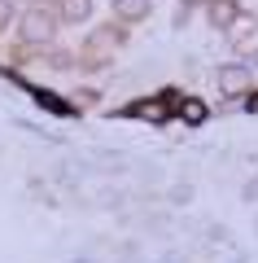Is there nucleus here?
Returning a JSON list of instances; mask_svg holds the SVG:
<instances>
[{
	"label": "nucleus",
	"instance_id": "obj_1",
	"mask_svg": "<svg viewBox=\"0 0 258 263\" xmlns=\"http://www.w3.org/2000/svg\"><path fill=\"white\" fill-rule=\"evenodd\" d=\"M228 40H232V48H236V57H258V18H245V13H241L228 27Z\"/></svg>",
	"mask_w": 258,
	"mask_h": 263
},
{
	"label": "nucleus",
	"instance_id": "obj_2",
	"mask_svg": "<svg viewBox=\"0 0 258 263\" xmlns=\"http://www.w3.org/2000/svg\"><path fill=\"white\" fill-rule=\"evenodd\" d=\"M48 35H53V22L44 13H27V22H22V44H44Z\"/></svg>",
	"mask_w": 258,
	"mask_h": 263
},
{
	"label": "nucleus",
	"instance_id": "obj_3",
	"mask_svg": "<svg viewBox=\"0 0 258 263\" xmlns=\"http://www.w3.org/2000/svg\"><path fill=\"white\" fill-rule=\"evenodd\" d=\"M245 84H249V75L241 70V66H223V70H219V88H223L228 97H236Z\"/></svg>",
	"mask_w": 258,
	"mask_h": 263
},
{
	"label": "nucleus",
	"instance_id": "obj_4",
	"mask_svg": "<svg viewBox=\"0 0 258 263\" xmlns=\"http://www.w3.org/2000/svg\"><path fill=\"white\" fill-rule=\"evenodd\" d=\"M210 18H214V27H232V22L241 18L236 0H210Z\"/></svg>",
	"mask_w": 258,
	"mask_h": 263
},
{
	"label": "nucleus",
	"instance_id": "obj_5",
	"mask_svg": "<svg viewBox=\"0 0 258 263\" xmlns=\"http://www.w3.org/2000/svg\"><path fill=\"white\" fill-rule=\"evenodd\" d=\"M92 0H62V22H88Z\"/></svg>",
	"mask_w": 258,
	"mask_h": 263
},
{
	"label": "nucleus",
	"instance_id": "obj_6",
	"mask_svg": "<svg viewBox=\"0 0 258 263\" xmlns=\"http://www.w3.org/2000/svg\"><path fill=\"white\" fill-rule=\"evenodd\" d=\"M114 13L127 18V22H140L149 13V0H114Z\"/></svg>",
	"mask_w": 258,
	"mask_h": 263
},
{
	"label": "nucleus",
	"instance_id": "obj_7",
	"mask_svg": "<svg viewBox=\"0 0 258 263\" xmlns=\"http://www.w3.org/2000/svg\"><path fill=\"white\" fill-rule=\"evenodd\" d=\"M206 114H210V110H206V101H197V97L180 101V119H184V123H193V127H197V123H206Z\"/></svg>",
	"mask_w": 258,
	"mask_h": 263
},
{
	"label": "nucleus",
	"instance_id": "obj_8",
	"mask_svg": "<svg viewBox=\"0 0 258 263\" xmlns=\"http://www.w3.org/2000/svg\"><path fill=\"white\" fill-rule=\"evenodd\" d=\"M127 114H136V119H153V123H162V119H166V101H140V105H131Z\"/></svg>",
	"mask_w": 258,
	"mask_h": 263
},
{
	"label": "nucleus",
	"instance_id": "obj_9",
	"mask_svg": "<svg viewBox=\"0 0 258 263\" xmlns=\"http://www.w3.org/2000/svg\"><path fill=\"white\" fill-rule=\"evenodd\" d=\"M9 18H13V9H9V0H0V31L9 27Z\"/></svg>",
	"mask_w": 258,
	"mask_h": 263
},
{
	"label": "nucleus",
	"instance_id": "obj_10",
	"mask_svg": "<svg viewBox=\"0 0 258 263\" xmlns=\"http://www.w3.org/2000/svg\"><path fill=\"white\" fill-rule=\"evenodd\" d=\"M184 5H210V0H184Z\"/></svg>",
	"mask_w": 258,
	"mask_h": 263
}]
</instances>
